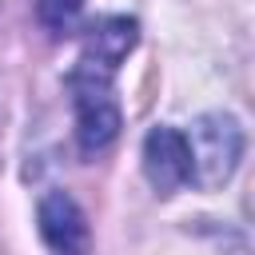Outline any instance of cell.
<instances>
[{
    "label": "cell",
    "mask_w": 255,
    "mask_h": 255,
    "mask_svg": "<svg viewBox=\"0 0 255 255\" xmlns=\"http://www.w3.org/2000/svg\"><path fill=\"white\" fill-rule=\"evenodd\" d=\"M116 72L104 60H92L80 52L76 68L68 72V92H72V112H76V147L84 155H100L116 143L124 128V112L116 100Z\"/></svg>",
    "instance_id": "cell-1"
},
{
    "label": "cell",
    "mask_w": 255,
    "mask_h": 255,
    "mask_svg": "<svg viewBox=\"0 0 255 255\" xmlns=\"http://www.w3.org/2000/svg\"><path fill=\"white\" fill-rule=\"evenodd\" d=\"M187 147H191V183L211 191V187H223L235 175L243 147H247V135H243V128L231 112H207V116L195 120Z\"/></svg>",
    "instance_id": "cell-2"
},
{
    "label": "cell",
    "mask_w": 255,
    "mask_h": 255,
    "mask_svg": "<svg viewBox=\"0 0 255 255\" xmlns=\"http://www.w3.org/2000/svg\"><path fill=\"white\" fill-rule=\"evenodd\" d=\"M36 227H40V239L52 255H88L92 251V227H88V215L84 207L52 187L40 195V207H36Z\"/></svg>",
    "instance_id": "cell-3"
},
{
    "label": "cell",
    "mask_w": 255,
    "mask_h": 255,
    "mask_svg": "<svg viewBox=\"0 0 255 255\" xmlns=\"http://www.w3.org/2000/svg\"><path fill=\"white\" fill-rule=\"evenodd\" d=\"M143 175L155 187V195H175L191 183V147L179 128L155 124L143 135Z\"/></svg>",
    "instance_id": "cell-4"
},
{
    "label": "cell",
    "mask_w": 255,
    "mask_h": 255,
    "mask_svg": "<svg viewBox=\"0 0 255 255\" xmlns=\"http://www.w3.org/2000/svg\"><path fill=\"white\" fill-rule=\"evenodd\" d=\"M135 40H139V24L131 16H104V20L88 24V32H84V56L120 68L128 60V52L135 48Z\"/></svg>",
    "instance_id": "cell-5"
},
{
    "label": "cell",
    "mask_w": 255,
    "mask_h": 255,
    "mask_svg": "<svg viewBox=\"0 0 255 255\" xmlns=\"http://www.w3.org/2000/svg\"><path fill=\"white\" fill-rule=\"evenodd\" d=\"M84 12V0H36V20L48 36H68L76 32V20Z\"/></svg>",
    "instance_id": "cell-6"
}]
</instances>
